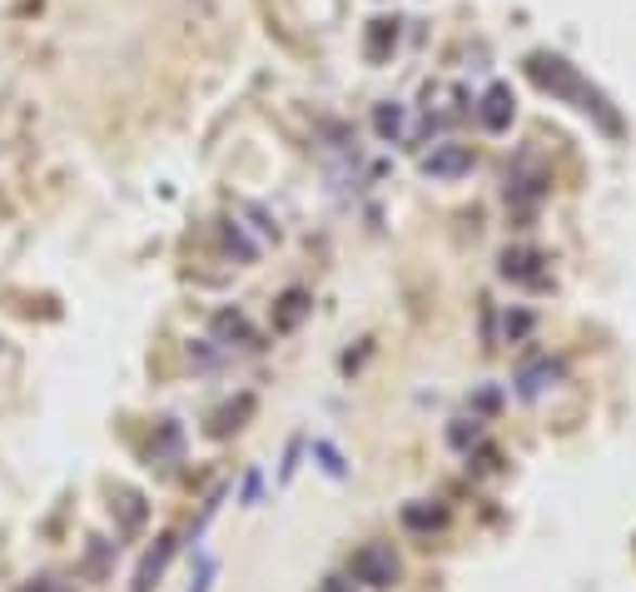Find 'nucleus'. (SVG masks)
<instances>
[{"instance_id": "1", "label": "nucleus", "mask_w": 636, "mask_h": 592, "mask_svg": "<svg viewBox=\"0 0 636 592\" xmlns=\"http://www.w3.org/2000/svg\"><path fill=\"white\" fill-rule=\"evenodd\" d=\"M527 75H532V85H543L547 96L567 100V105H577L582 115H592L601 130L612 135V140H622V135H626V125H622V115H616V105L601 96L597 85H592L587 75L572 65V60L552 55V50H537V55H527Z\"/></svg>"}, {"instance_id": "2", "label": "nucleus", "mask_w": 636, "mask_h": 592, "mask_svg": "<svg viewBox=\"0 0 636 592\" xmlns=\"http://www.w3.org/2000/svg\"><path fill=\"white\" fill-rule=\"evenodd\" d=\"M348 578L364 582V588L389 592L398 582V557H393L389 543H364L354 557H348Z\"/></svg>"}, {"instance_id": "3", "label": "nucleus", "mask_w": 636, "mask_h": 592, "mask_svg": "<svg viewBox=\"0 0 636 592\" xmlns=\"http://www.w3.org/2000/svg\"><path fill=\"white\" fill-rule=\"evenodd\" d=\"M468 169H472L468 144L443 140V144H433V154H423V175L428 179H458V175H468Z\"/></svg>"}, {"instance_id": "4", "label": "nucleus", "mask_w": 636, "mask_h": 592, "mask_svg": "<svg viewBox=\"0 0 636 592\" xmlns=\"http://www.w3.org/2000/svg\"><path fill=\"white\" fill-rule=\"evenodd\" d=\"M175 547H179L175 533H160V538H154V547L140 557V568H135V592L160 588V578H165V568H169V557H175Z\"/></svg>"}, {"instance_id": "5", "label": "nucleus", "mask_w": 636, "mask_h": 592, "mask_svg": "<svg viewBox=\"0 0 636 592\" xmlns=\"http://www.w3.org/2000/svg\"><path fill=\"white\" fill-rule=\"evenodd\" d=\"M209 333H214V344L219 349H259V333L249 329V319L239 314V308H219Z\"/></svg>"}, {"instance_id": "6", "label": "nucleus", "mask_w": 636, "mask_h": 592, "mask_svg": "<svg viewBox=\"0 0 636 592\" xmlns=\"http://www.w3.org/2000/svg\"><path fill=\"white\" fill-rule=\"evenodd\" d=\"M308 314H314V294H308V289H283V294L274 299L269 324H274V333H294Z\"/></svg>"}, {"instance_id": "7", "label": "nucleus", "mask_w": 636, "mask_h": 592, "mask_svg": "<svg viewBox=\"0 0 636 592\" xmlns=\"http://www.w3.org/2000/svg\"><path fill=\"white\" fill-rule=\"evenodd\" d=\"M543 254L537 249H507L503 254V279H512V285H532L543 289L547 285V269H543Z\"/></svg>"}, {"instance_id": "8", "label": "nucleus", "mask_w": 636, "mask_h": 592, "mask_svg": "<svg viewBox=\"0 0 636 592\" xmlns=\"http://www.w3.org/2000/svg\"><path fill=\"white\" fill-rule=\"evenodd\" d=\"M478 119H483V130H507L512 125V90L507 85H487L483 105H478Z\"/></svg>"}, {"instance_id": "9", "label": "nucleus", "mask_w": 636, "mask_h": 592, "mask_svg": "<svg viewBox=\"0 0 636 592\" xmlns=\"http://www.w3.org/2000/svg\"><path fill=\"white\" fill-rule=\"evenodd\" d=\"M398 36H403V21L398 15H378V21H368V60H389L393 50H398Z\"/></svg>"}, {"instance_id": "10", "label": "nucleus", "mask_w": 636, "mask_h": 592, "mask_svg": "<svg viewBox=\"0 0 636 592\" xmlns=\"http://www.w3.org/2000/svg\"><path fill=\"white\" fill-rule=\"evenodd\" d=\"M373 130H378V140L403 144V140H408V105H398V100L373 105Z\"/></svg>"}, {"instance_id": "11", "label": "nucleus", "mask_w": 636, "mask_h": 592, "mask_svg": "<svg viewBox=\"0 0 636 592\" xmlns=\"http://www.w3.org/2000/svg\"><path fill=\"white\" fill-rule=\"evenodd\" d=\"M552 379H557V364H552V358H547V354H532L527 364L518 368V393H522V399H537V393H543Z\"/></svg>"}, {"instance_id": "12", "label": "nucleus", "mask_w": 636, "mask_h": 592, "mask_svg": "<svg viewBox=\"0 0 636 592\" xmlns=\"http://www.w3.org/2000/svg\"><path fill=\"white\" fill-rule=\"evenodd\" d=\"M249 414H254V393H239L234 403H225V408L209 418V433H214V439H229V433H239V428H244Z\"/></svg>"}, {"instance_id": "13", "label": "nucleus", "mask_w": 636, "mask_h": 592, "mask_svg": "<svg viewBox=\"0 0 636 592\" xmlns=\"http://www.w3.org/2000/svg\"><path fill=\"white\" fill-rule=\"evenodd\" d=\"M115 513H119V533H125V538L144 528V497L135 493V488H119V493H115Z\"/></svg>"}, {"instance_id": "14", "label": "nucleus", "mask_w": 636, "mask_h": 592, "mask_svg": "<svg viewBox=\"0 0 636 592\" xmlns=\"http://www.w3.org/2000/svg\"><path fill=\"white\" fill-rule=\"evenodd\" d=\"M225 249H229V254H234L239 264H254V260H259V244H249V235L234 225V219H229V225H225Z\"/></svg>"}, {"instance_id": "15", "label": "nucleus", "mask_w": 636, "mask_h": 592, "mask_svg": "<svg viewBox=\"0 0 636 592\" xmlns=\"http://www.w3.org/2000/svg\"><path fill=\"white\" fill-rule=\"evenodd\" d=\"M150 458L154 463H160V458H179V424H175V418H165V424H160V439H154Z\"/></svg>"}, {"instance_id": "16", "label": "nucleus", "mask_w": 636, "mask_h": 592, "mask_svg": "<svg viewBox=\"0 0 636 592\" xmlns=\"http://www.w3.org/2000/svg\"><path fill=\"white\" fill-rule=\"evenodd\" d=\"M403 522H408V528H437V522H443V508H418V503H412V508H403Z\"/></svg>"}, {"instance_id": "17", "label": "nucleus", "mask_w": 636, "mask_h": 592, "mask_svg": "<svg viewBox=\"0 0 636 592\" xmlns=\"http://www.w3.org/2000/svg\"><path fill=\"white\" fill-rule=\"evenodd\" d=\"M314 458L323 463V474H333V478H343L348 468H343V458H339V449L333 443H314Z\"/></svg>"}, {"instance_id": "18", "label": "nucleus", "mask_w": 636, "mask_h": 592, "mask_svg": "<svg viewBox=\"0 0 636 592\" xmlns=\"http://www.w3.org/2000/svg\"><path fill=\"white\" fill-rule=\"evenodd\" d=\"M214 557H200V572H194V582H189V592H209L214 588Z\"/></svg>"}, {"instance_id": "19", "label": "nucleus", "mask_w": 636, "mask_h": 592, "mask_svg": "<svg viewBox=\"0 0 636 592\" xmlns=\"http://www.w3.org/2000/svg\"><path fill=\"white\" fill-rule=\"evenodd\" d=\"M298 449H304V443H289V453H283V468H279V483H289V478H294V468H298Z\"/></svg>"}, {"instance_id": "20", "label": "nucleus", "mask_w": 636, "mask_h": 592, "mask_svg": "<svg viewBox=\"0 0 636 592\" xmlns=\"http://www.w3.org/2000/svg\"><path fill=\"white\" fill-rule=\"evenodd\" d=\"M21 592H75L71 582H55V578H36V582H25Z\"/></svg>"}, {"instance_id": "21", "label": "nucleus", "mask_w": 636, "mask_h": 592, "mask_svg": "<svg viewBox=\"0 0 636 592\" xmlns=\"http://www.w3.org/2000/svg\"><path fill=\"white\" fill-rule=\"evenodd\" d=\"M318 592H354V582H343V578H323V588Z\"/></svg>"}, {"instance_id": "22", "label": "nucleus", "mask_w": 636, "mask_h": 592, "mask_svg": "<svg viewBox=\"0 0 636 592\" xmlns=\"http://www.w3.org/2000/svg\"><path fill=\"white\" fill-rule=\"evenodd\" d=\"M259 497V474H249V483H244V503H254Z\"/></svg>"}]
</instances>
